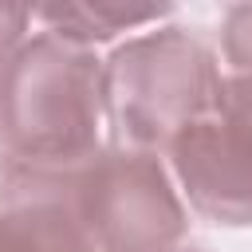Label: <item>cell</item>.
Here are the masks:
<instances>
[{
    "instance_id": "1",
    "label": "cell",
    "mask_w": 252,
    "mask_h": 252,
    "mask_svg": "<svg viewBox=\"0 0 252 252\" xmlns=\"http://www.w3.org/2000/svg\"><path fill=\"white\" fill-rule=\"evenodd\" d=\"M102 59L67 35L24 39L0 79V197L55 185L102 150Z\"/></svg>"
},
{
    "instance_id": "2",
    "label": "cell",
    "mask_w": 252,
    "mask_h": 252,
    "mask_svg": "<svg viewBox=\"0 0 252 252\" xmlns=\"http://www.w3.org/2000/svg\"><path fill=\"white\" fill-rule=\"evenodd\" d=\"M220 83L213 51L185 28L134 35L102 63L106 118L138 150H161L181 126L209 114Z\"/></svg>"
},
{
    "instance_id": "3",
    "label": "cell",
    "mask_w": 252,
    "mask_h": 252,
    "mask_svg": "<svg viewBox=\"0 0 252 252\" xmlns=\"http://www.w3.org/2000/svg\"><path fill=\"white\" fill-rule=\"evenodd\" d=\"M39 193L67 197L98 252H161L189 228L165 165L154 150L138 146L98 150Z\"/></svg>"
},
{
    "instance_id": "4",
    "label": "cell",
    "mask_w": 252,
    "mask_h": 252,
    "mask_svg": "<svg viewBox=\"0 0 252 252\" xmlns=\"http://www.w3.org/2000/svg\"><path fill=\"white\" fill-rule=\"evenodd\" d=\"M169 165L189 205L217 224H252V138L244 126L209 110L169 138Z\"/></svg>"
},
{
    "instance_id": "5",
    "label": "cell",
    "mask_w": 252,
    "mask_h": 252,
    "mask_svg": "<svg viewBox=\"0 0 252 252\" xmlns=\"http://www.w3.org/2000/svg\"><path fill=\"white\" fill-rule=\"evenodd\" d=\"M0 252H98L67 197H0Z\"/></svg>"
},
{
    "instance_id": "6",
    "label": "cell",
    "mask_w": 252,
    "mask_h": 252,
    "mask_svg": "<svg viewBox=\"0 0 252 252\" xmlns=\"http://www.w3.org/2000/svg\"><path fill=\"white\" fill-rule=\"evenodd\" d=\"M177 0H32V12L75 43H106L122 32L169 16Z\"/></svg>"
},
{
    "instance_id": "7",
    "label": "cell",
    "mask_w": 252,
    "mask_h": 252,
    "mask_svg": "<svg viewBox=\"0 0 252 252\" xmlns=\"http://www.w3.org/2000/svg\"><path fill=\"white\" fill-rule=\"evenodd\" d=\"M224 59L236 71H252V4H236L224 20Z\"/></svg>"
},
{
    "instance_id": "8",
    "label": "cell",
    "mask_w": 252,
    "mask_h": 252,
    "mask_svg": "<svg viewBox=\"0 0 252 252\" xmlns=\"http://www.w3.org/2000/svg\"><path fill=\"white\" fill-rule=\"evenodd\" d=\"M220 114H228L232 122H240L248 134H252V71H236L220 83V94H217V106Z\"/></svg>"
},
{
    "instance_id": "9",
    "label": "cell",
    "mask_w": 252,
    "mask_h": 252,
    "mask_svg": "<svg viewBox=\"0 0 252 252\" xmlns=\"http://www.w3.org/2000/svg\"><path fill=\"white\" fill-rule=\"evenodd\" d=\"M28 20H32V0H0V55L4 59L24 43Z\"/></svg>"
},
{
    "instance_id": "10",
    "label": "cell",
    "mask_w": 252,
    "mask_h": 252,
    "mask_svg": "<svg viewBox=\"0 0 252 252\" xmlns=\"http://www.w3.org/2000/svg\"><path fill=\"white\" fill-rule=\"evenodd\" d=\"M161 252H205V248H177V244H169V248H161Z\"/></svg>"
},
{
    "instance_id": "11",
    "label": "cell",
    "mask_w": 252,
    "mask_h": 252,
    "mask_svg": "<svg viewBox=\"0 0 252 252\" xmlns=\"http://www.w3.org/2000/svg\"><path fill=\"white\" fill-rule=\"evenodd\" d=\"M4 63H8V59H4V55H0V79H4Z\"/></svg>"
},
{
    "instance_id": "12",
    "label": "cell",
    "mask_w": 252,
    "mask_h": 252,
    "mask_svg": "<svg viewBox=\"0 0 252 252\" xmlns=\"http://www.w3.org/2000/svg\"><path fill=\"white\" fill-rule=\"evenodd\" d=\"M232 4H252V0H232Z\"/></svg>"
}]
</instances>
